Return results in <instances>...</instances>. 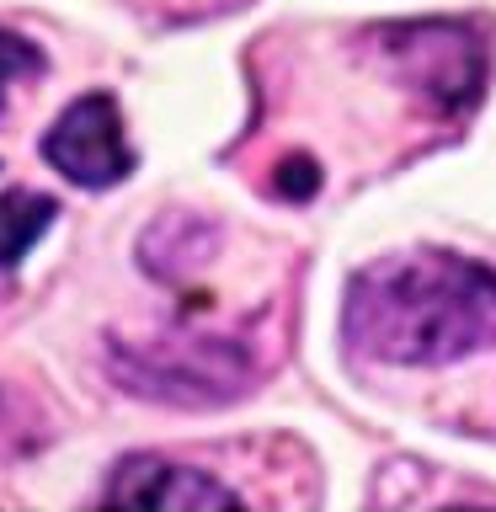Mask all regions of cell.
<instances>
[{
	"label": "cell",
	"mask_w": 496,
	"mask_h": 512,
	"mask_svg": "<svg viewBox=\"0 0 496 512\" xmlns=\"http://www.w3.org/2000/svg\"><path fill=\"white\" fill-rule=\"evenodd\" d=\"M38 75H43V48L32 38H22V32L0 27V112H6L16 86H27V80H38Z\"/></svg>",
	"instance_id": "8"
},
{
	"label": "cell",
	"mask_w": 496,
	"mask_h": 512,
	"mask_svg": "<svg viewBox=\"0 0 496 512\" xmlns=\"http://www.w3.org/2000/svg\"><path fill=\"white\" fill-rule=\"evenodd\" d=\"M112 368L134 395L171 406H219L246 390L251 352L235 336H155V342H118Z\"/></svg>",
	"instance_id": "2"
},
{
	"label": "cell",
	"mask_w": 496,
	"mask_h": 512,
	"mask_svg": "<svg viewBox=\"0 0 496 512\" xmlns=\"http://www.w3.org/2000/svg\"><path fill=\"white\" fill-rule=\"evenodd\" d=\"M379 54L390 59L400 86L427 96L438 112H459L480 96L486 80V43L464 22H406L379 32Z\"/></svg>",
	"instance_id": "3"
},
{
	"label": "cell",
	"mask_w": 496,
	"mask_h": 512,
	"mask_svg": "<svg viewBox=\"0 0 496 512\" xmlns=\"http://www.w3.org/2000/svg\"><path fill=\"white\" fill-rule=\"evenodd\" d=\"M43 155L64 182L91 187V192L118 187L123 176L134 171V144L123 134L118 102L102 91L75 96V102L59 112V123L48 128V139H43Z\"/></svg>",
	"instance_id": "4"
},
{
	"label": "cell",
	"mask_w": 496,
	"mask_h": 512,
	"mask_svg": "<svg viewBox=\"0 0 496 512\" xmlns=\"http://www.w3.org/2000/svg\"><path fill=\"white\" fill-rule=\"evenodd\" d=\"M43 443V416L32 411V400L11 384H0V459L27 454V448Z\"/></svg>",
	"instance_id": "7"
},
{
	"label": "cell",
	"mask_w": 496,
	"mask_h": 512,
	"mask_svg": "<svg viewBox=\"0 0 496 512\" xmlns=\"http://www.w3.org/2000/svg\"><path fill=\"white\" fill-rule=\"evenodd\" d=\"M352 352L443 368L496 347V267L459 251H395L352 272L342 304Z\"/></svg>",
	"instance_id": "1"
},
{
	"label": "cell",
	"mask_w": 496,
	"mask_h": 512,
	"mask_svg": "<svg viewBox=\"0 0 496 512\" xmlns=\"http://www.w3.org/2000/svg\"><path fill=\"white\" fill-rule=\"evenodd\" d=\"M59 219V203L48 192H6L0 198V283L27 262V251L48 235Z\"/></svg>",
	"instance_id": "6"
},
{
	"label": "cell",
	"mask_w": 496,
	"mask_h": 512,
	"mask_svg": "<svg viewBox=\"0 0 496 512\" xmlns=\"http://www.w3.org/2000/svg\"><path fill=\"white\" fill-rule=\"evenodd\" d=\"M102 502L118 512H224V507H240V496L230 486H219V480H208L203 470L144 454V459L118 464Z\"/></svg>",
	"instance_id": "5"
}]
</instances>
